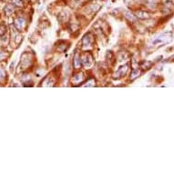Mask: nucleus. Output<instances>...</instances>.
I'll list each match as a JSON object with an SVG mask.
<instances>
[{
    "label": "nucleus",
    "mask_w": 174,
    "mask_h": 174,
    "mask_svg": "<svg viewBox=\"0 0 174 174\" xmlns=\"http://www.w3.org/2000/svg\"><path fill=\"white\" fill-rule=\"evenodd\" d=\"M4 77H5V73L3 72L2 69H0V79H2V78H4Z\"/></svg>",
    "instance_id": "nucleus-14"
},
{
    "label": "nucleus",
    "mask_w": 174,
    "mask_h": 174,
    "mask_svg": "<svg viewBox=\"0 0 174 174\" xmlns=\"http://www.w3.org/2000/svg\"><path fill=\"white\" fill-rule=\"evenodd\" d=\"M6 27L4 25H1L0 26V36H3L5 33H6Z\"/></svg>",
    "instance_id": "nucleus-13"
},
{
    "label": "nucleus",
    "mask_w": 174,
    "mask_h": 174,
    "mask_svg": "<svg viewBox=\"0 0 174 174\" xmlns=\"http://www.w3.org/2000/svg\"><path fill=\"white\" fill-rule=\"evenodd\" d=\"M90 34H89V35H87V36H85L84 37V38H83V46L84 47H87V46H90V44H91V42H92V37H90Z\"/></svg>",
    "instance_id": "nucleus-8"
},
{
    "label": "nucleus",
    "mask_w": 174,
    "mask_h": 174,
    "mask_svg": "<svg viewBox=\"0 0 174 174\" xmlns=\"http://www.w3.org/2000/svg\"><path fill=\"white\" fill-rule=\"evenodd\" d=\"M136 16L140 19H148L149 17V14L146 11H143V10H139L137 13H136Z\"/></svg>",
    "instance_id": "nucleus-6"
},
{
    "label": "nucleus",
    "mask_w": 174,
    "mask_h": 174,
    "mask_svg": "<svg viewBox=\"0 0 174 174\" xmlns=\"http://www.w3.org/2000/svg\"><path fill=\"white\" fill-rule=\"evenodd\" d=\"M168 35H169L168 33H164V34H162L161 36H160L159 37H157V38L155 39V41H154V45H157V46H162V45L165 44V43L169 42V41L171 39V37L168 38V37H169Z\"/></svg>",
    "instance_id": "nucleus-1"
},
{
    "label": "nucleus",
    "mask_w": 174,
    "mask_h": 174,
    "mask_svg": "<svg viewBox=\"0 0 174 174\" xmlns=\"http://www.w3.org/2000/svg\"><path fill=\"white\" fill-rule=\"evenodd\" d=\"M83 78H84V75H83V73H78V74H77V75H75L74 77H73V83H80L82 80H83Z\"/></svg>",
    "instance_id": "nucleus-9"
},
{
    "label": "nucleus",
    "mask_w": 174,
    "mask_h": 174,
    "mask_svg": "<svg viewBox=\"0 0 174 174\" xmlns=\"http://www.w3.org/2000/svg\"><path fill=\"white\" fill-rule=\"evenodd\" d=\"M16 28L18 30V31H22L26 26V20L22 17H17L16 20H15V23H14Z\"/></svg>",
    "instance_id": "nucleus-2"
},
{
    "label": "nucleus",
    "mask_w": 174,
    "mask_h": 174,
    "mask_svg": "<svg viewBox=\"0 0 174 174\" xmlns=\"http://www.w3.org/2000/svg\"><path fill=\"white\" fill-rule=\"evenodd\" d=\"M36 1H37V0H28V2H32V3H34Z\"/></svg>",
    "instance_id": "nucleus-16"
},
{
    "label": "nucleus",
    "mask_w": 174,
    "mask_h": 174,
    "mask_svg": "<svg viewBox=\"0 0 174 174\" xmlns=\"http://www.w3.org/2000/svg\"><path fill=\"white\" fill-rule=\"evenodd\" d=\"M5 58H6V54H4L3 52H0V60Z\"/></svg>",
    "instance_id": "nucleus-15"
},
{
    "label": "nucleus",
    "mask_w": 174,
    "mask_h": 174,
    "mask_svg": "<svg viewBox=\"0 0 174 174\" xmlns=\"http://www.w3.org/2000/svg\"><path fill=\"white\" fill-rule=\"evenodd\" d=\"M13 4L16 7H22L23 6V3L21 0H13Z\"/></svg>",
    "instance_id": "nucleus-12"
},
{
    "label": "nucleus",
    "mask_w": 174,
    "mask_h": 174,
    "mask_svg": "<svg viewBox=\"0 0 174 174\" xmlns=\"http://www.w3.org/2000/svg\"><path fill=\"white\" fill-rule=\"evenodd\" d=\"M73 64H74V67L76 69H78L80 68L81 64H82V61H81V57L80 55L77 52L74 56V59H73Z\"/></svg>",
    "instance_id": "nucleus-5"
},
{
    "label": "nucleus",
    "mask_w": 174,
    "mask_h": 174,
    "mask_svg": "<svg viewBox=\"0 0 174 174\" xmlns=\"http://www.w3.org/2000/svg\"><path fill=\"white\" fill-rule=\"evenodd\" d=\"M140 70H139V69H134L133 71H132V73H131V79H134V78H136L137 77H139L140 76Z\"/></svg>",
    "instance_id": "nucleus-11"
},
{
    "label": "nucleus",
    "mask_w": 174,
    "mask_h": 174,
    "mask_svg": "<svg viewBox=\"0 0 174 174\" xmlns=\"http://www.w3.org/2000/svg\"><path fill=\"white\" fill-rule=\"evenodd\" d=\"M81 61H82V64L84 65V66L88 67V68H90V67L91 66V64H92V62H93L92 57H91L90 54H85V55L82 57Z\"/></svg>",
    "instance_id": "nucleus-3"
},
{
    "label": "nucleus",
    "mask_w": 174,
    "mask_h": 174,
    "mask_svg": "<svg viewBox=\"0 0 174 174\" xmlns=\"http://www.w3.org/2000/svg\"><path fill=\"white\" fill-rule=\"evenodd\" d=\"M128 66L127 65H125V66H121V67H119V69L116 71V75L114 76V78H122V77H124L125 76V74L127 73V71H128Z\"/></svg>",
    "instance_id": "nucleus-4"
},
{
    "label": "nucleus",
    "mask_w": 174,
    "mask_h": 174,
    "mask_svg": "<svg viewBox=\"0 0 174 174\" xmlns=\"http://www.w3.org/2000/svg\"><path fill=\"white\" fill-rule=\"evenodd\" d=\"M125 17L129 21V22H136L137 21V16H134L132 13H130V12H128V11H127V12H125Z\"/></svg>",
    "instance_id": "nucleus-7"
},
{
    "label": "nucleus",
    "mask_w": 174,
    "mask_h": 174,
    "mask_svg": "<svg viewBox=\"0 0 174 174\" xmlns=\"http://www.w3.org/2000/svg\"><path fill=\"white\" fill-rule=\"evenodd\" d=\"M14 12V7L11 6V5H8L7 7H6V14L7 16H9L10 14H12Z\"/></svg>",
    "instance_id": "nucleus-10"
}]
</instances>
